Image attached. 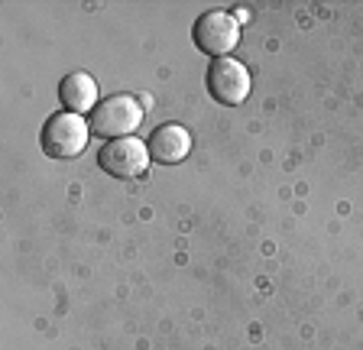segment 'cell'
<instances>
[{"mask_svg": "<svg viewBox=\"0 0 363 350\" xmlns=\"http://www.w3.org/2000/svg\"><path fill=\"white\" fill-rule=\"evenodd\" d=\"M88 133H91V127L84 123L82 114L59 111V114H52L43 123L39 143H43L45 156H52V159H75V156L84 152V146H88Z\"/></svg>", "mask_w": 363, "mask_h": 350, "instance_id": "cell-1", "label": "cell"}, {"mask_svg": "<svg viewBox=\"0 0 363 350\" xmlns=\"http://www.w3.org/2000/svg\"><path fill=\"white\" fill-rule=\"evenodd\" d=\"M140 123H143V107L130 94H111L91 114V130L104 140H127Z\"/></svg>", "mask_w": 363, "mask_h": 350, "instance_id": "cell-2", "label": "cell"}, {"mask_svg": "<svg viewBox=\"0 0 363 350\" xmlns=\"http://www.w3.org/2000/svg\"><path fill=\"white\" fill-rule=\"evenodd\" d=\"M191 39L195 46L208 55H220L227 59V52L237 46L240 39V26H237V16H230L227 10H208L195 20L191 26Z\"/></svg>", "mask_w": 363, "mask_h": 350, "instance_id": "cell-3", "label": "cell"}, {"mask_svg": "<svg viewBox=\"0 0 363 350\" xmlns=\"http://www.w3.org/2000/svg\"><path fill=\"white\" fill-rule=\"evenodd\" d=\"M98 166L113 179H143L146 169H150V149L136 137L111 140V143L101 146Z\"/></svg>", "mask_w": 363, "mask_h": 350, "instance_id": "cell-4", "label": "cell"}, {"mask_svg": "<svg viewBox=\"0 0 363 350\" xmlns=\"http://www.w3.org/2000/svg\"><path fill=\"white\" fill-rule=\"evenodd\" d=\"M208 91L218 104H243L250 94V72L237 59H214L208 69Z\"/></svg>", "mask_w": 363, "mask_h": 350, "instance_id": "cell-5", "label": "cell"}, {"mask_svg": "<svg viewBox=\"0 0 363 350\" xmlns=\"http://www.w3.org/2000/svg\"><path fill=\"white\" fill-rule=\"evenodd\" d=\"M146 149H150V159H156L159 166H179L191 152V137L189 130L179 127V123H162L146 140Z\"/></svg>", "mask_w": 363, "mask_h": 350, "instance_id": "cell-6", "label": "cell"}, {"mask_svg": "<svg viewBox=\"0 0 363 350\" xmlns=\"http://www.w3.org/2000/svg\"><path fill=\"white\" fill-rule=\"evenodd\" d=\"M59 98L72 114H88L91 107H98V84L88 72H72V75L62 78Z\"/></svg>", "mask_w": 363, "mask_h": 350, "instance_id": "cell-7", "label": "cell"}]
</instances>
